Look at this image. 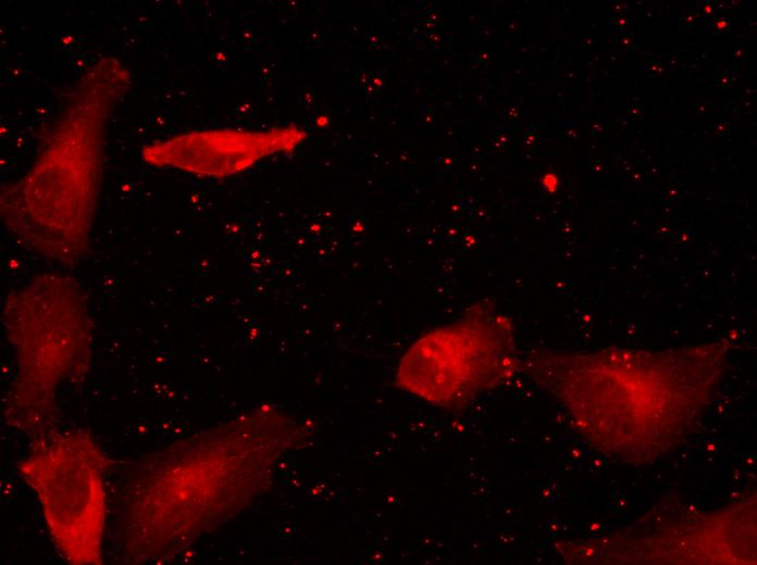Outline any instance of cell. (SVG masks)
<instances>
[{"label": "cell", "instance_id": "4", "mask_svg": "<svg viewBox=\"0 0 757 565\" xmlns=\"http://www.w3.org/2000/svg\"><path fill=\"white\" fill-rule=\"evenodd\" d=\"M521 367L511 321L488 302L418 338L401 357L396 382L445 409H462Z\"/></svg>", "mask_w": 757, "mask_h": 565}, {"label": "cell", "instance_id": "6", "mask_svg": "<svg viewBox=\"0 0 757 565\" xmlns=\"http://www.w3.org/2000/svg\"><path fill=\"white\" fill-rule=\"evenodd\" d=\"M245 135L238 133L229 143H198L191 135L182 136L175 140L153 145L142 154L147 162L157 166L223 177L247 168L275 150L266 143H246L252 134L239 141Z\"/></svg>", "mask_w": 757, "mask_h": 565}, {"label": "cell", "instance_id": "1", "mask_svg": "<svg viewBox=\"0 0 757 565\" xmlns=\"http://www.w3.org/2000/svg\"><path fill=\"white\" fill-rule=\"evenodd\" d=\"M231 422L137 464L123 490L121 537L137 562L167 556L249 499L257 475L253 424Z\"/></svg>", "mask_w": 757, "mask_h": 565}, {"label": "cell", "instance_id": "7", "mask_svg": "<svg viewBox=\"0 0 757 565\" xmlns=\"http://www.w3.org/2000/svg\"><path fill=\"white\" fill-rule=\"evenodd\" d=\"M543 185L549 192H554L558 186V178L553 173H547L542 179Z\"/></svg>", "mask_w": 757, "mask_h": 565}, {"label": "cell", "instance_id": "3", "mask_svg": "<svg viewBox=\"0 0 757 565\" xmlns=\"http://www.w3.org/2000/svg\"><path fill=\"white\" fill-rule=\"evenodd\" d=\"M4 324L16 373L5 417L15 428L41 436L52 423L55 393L89 361L91 323L78 285L62 275H40L12 292Z\"/></svg>", "mask_w": 757, "mask_h": 565}, {"label": "cell", "instance_id": "2", "mask_svg": "<svg viewBox=\"0 0 757 565\" xmlns=\"http://www.w3.org/2000/svg\"><path fill=\"white\" fill-rule=\"evenodd\" d=\"M725 344L673 351L535 352L521 362L586 429L601 414L693 415L720 378Z\"/></svg>", "mask_w": 757, "mask_h": 565}, {"label": "cell", "instance_id": "5", "mask_svg": "<svg viewBox=\"0 0 757 565\" xmlns=\"http://www.w3.org/2000/svg\"><path fill=\"white\" fill-rule=\"evenodd\" d=\"M109 459L84 430L46 432L18 463L49 533L71 564H100L107 519L103 474Z\"/></svg>", "mask_w": 757, "mask_h": 565}]
</instances>
